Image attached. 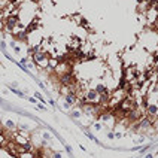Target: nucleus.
I'll use <instances>...</instances> for the list:
<instances>
[{"instance_id": "1", "label": "nucleus", "mask_w": 158, "mask_h": 158, "mask_svg": "<svg viewBox=\"0 0 158 158\" xmlns=\"http://www.w3.org/2000/svg\"><path fill=\"white\" fill-rule=\"evenodd\" d=\"M60 82L63 84L64 86H70V85H73L75 84V79H73V73H72V70H69V72L63 73L60 76Z\"/></svg>"}, {"instance_id": "2", "label": "nucleus", "mask_w": 158, "mask_h": 158, "mask_svg": "<svg viewBox=\"0 0 158 158\" xmlns=\"http://www.w3.org/2000/svg\"><path fill=\"white\" fill-rule=\"evenodd\" d=\"M127 118H128L131 122L140 121V112H139V109H131V110H128V113H127Z\"/></svg>"}, {"instance_id": "3", "label": "nucleus", "mask_w": 158, "mask_h": 158, "mask_svg": "<svg viewBox=\"0 0 158 158\" xmlns=\"http://www.w3.org/2000/svg\"><path fill=\"white\" fill-rule=\"evenodd\" d=\"M110 101V95H109V91L106 90L104 93H101L100 95H99V103L100 104H106V103H109Z\"/></svg>"}, {"instance_id": "4", "label": "nucleus", "mask_w": 158, "mask_h": 158, "mask_svg": "<svg viewBox=\"0 0 158 158\" xmlns=\"http://www.w3.org/2000/svg\"><path fill=\"white\" fill-rule=\"evenodd\" d=\"M85 100H88L90 103H94V101H99V95H97V93L95 91H88L86 93V95H85Z\"/></svg>"}, {"instance_id": "5", "label": "nucleus", "mask_w": 158, "mask_h": 158, "mask_svg": "<svg viewBox=\"0 0 158 158\" xmlns=\"http://www.w3.org/2000/svg\"><path fill=\"white\" fill-rule=\"evenodd\" d=\"M16 24H18V20H16L15 15L7 16V20H6V27H7V29H14Z\"/></svg>"}, {"instance_id": "6", "label": "nucleus", "mask_w": 158, "mask_h": 158, "mask_svg": "<svg viewBox=\"0 0 158 158\" xmlns=\"http://www.w3.org/2000/svg\"><path fill=\"white\" fill-rule=\"evenodd\" d=\"M66 101H67L69 104H75V103L78 101V99L75 97L73 93H67V94H66Z\"/></svg>"}, {"instance_id": "7", "label": "nucleus", "mask_w": 158, "mask_h": 158, "mask_svg": "<svg viewBox=\"0 0 158 158\" xmlns=\"http://www.w3.org/2000/svg\"><path fill=\"white\" fill-rule=\"evenodd\" d=\"M34 61H36L37 64H40L43 60H45V54H42V52H34V55H33Z\"/></svg>"}, {"instance_id": "8", "label": "nucleus", "mask_w": 158, "mask_h": 158, "mask_svg": "<svg viewBox=\"0 0 158 158\" xmlns=\"http://www.w3.org/2000/svg\"><path fill=\"white\" fill-rule=\"evenodd\" d=\"M148 113H149V115H157V113H158V106H157V104H149V106H148Z\"/></svg>"}, {"instance_id": "9", "label": "nucleus", "mask_w": 158, "mask_h": 158, "mask_svg": "<svg viewBox=\"0 0 158 158\" xmlns=\"http://www.w3.org/2000/svg\"><path fill=\"white\" fill-rule=\"evenodd\" d=\"M104 91H106V88H104V85L99 84L97 86H95V93H99V94H101V93H104Z\"/></svg>"}, {"instance_id": "10", "label": "nucleus", "mask_w": 158, "mask_h": 158, "mask_svg": "<svg viewBox=\"0 0 158 158\" xmlns=\"http://www.w3.org/2000/svg\"><path fill=\"white\" fill-rule=\"evenodd\" d=\"M149 124H151V121H149L148 118H142V122H140L142 127H149Z\"/></svg>"}, {"instance_id": "11", "label": "nucleus", "mask_w": 158, "mask_h": 158, "mask_svg": "<svg viewBox=\"0 0 158 158\" xmlns=\"http://www.w3.org/2000/svg\"><path fill=\"white\" fill-rule=\"evenodd\" d=\"M16 39H20V40H24L25 39V33H16Z\"/></svg>"}, {"instance_id": "12", "label": "nucleus", "mask_w": 158, "mask_h": 158, "mask_svg": "<svg viewBox=\"0 0 158 158\" xmlns=\"http://www.w3.org/2000/svg\"><path fill=\"white\" fill-rule=\"evenodd\" d=\"M6 125L9 127V128H15V124H14L12 121H7V122H6Z\"/></svg>"}, {"instance_id": "13", "label": "nucleus", "mask_w": 158, "mask_h": 158, "mask_svg": "<svg viewBox=\"0 0 158 158\" xmlns=\"http://www.w3.org/2000/svg\"><path fill=\"white\" fill-rule=\"evenodd\" d=\"M3 142H5V140H3V136L0 134V143H3ZM5 143H6V142H5Z\"/></svg>"}, {"instance_id": "14", "label": "nucleus", "mask_w": 158, "mask_h": 158, "mask_svg": "<svg viewBox=\"0 0 158 158\" xmlns=\"http://www.w3.org/2000/svg\"><path fill=\"white\" fill-rule=\"evenodd\" d=\"M54 158H61V155L60 154H54Z\"/></svg>"}, {"instance_id": "15", "label": "nucleus", "mask_w": 158, "mask_h": 158, "mask_svg": "<svg viewBox=\"0 0 158 158\" xmlns=\"http://www.w3.org/2000/svg\"><path fill=\"white\" fill-rule=\"evenodd\" d=\"M146 158H152V155H151V154H148V155H146Z\"/></svg>"}, {"instance_id": "16", "label": "nucleus", "mask_w": 158, "mask_h": 158, "mask_svg": "<svg viewBox=\"0 0 158 158\" xmlns=\"http://www.w3.org/2000/svg\"><path fill=\"white\" fill-rule=\"evenodd\" d=\"M157 157H158V155H157Z\"/></svg>"}]
</instances>
